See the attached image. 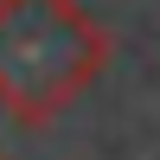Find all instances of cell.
I'll use <instances>...</instances> for the list:
<instances>
[{
    "instance_id": "obj_1",
    "label": "cell",
    "mask_w": 160,
    "mask_h": 160,
    "mask_svg": "<svg viewBox=\"0 0 160 160\" xmlns=\"http://www.w3.org/2000/svg\"><path fill=\"white\" fill-rule=\"evenodd\" d=\"M109 26L77 0H0V115L45 128L109 71Z\"/></svg>"
}]
</instances>
